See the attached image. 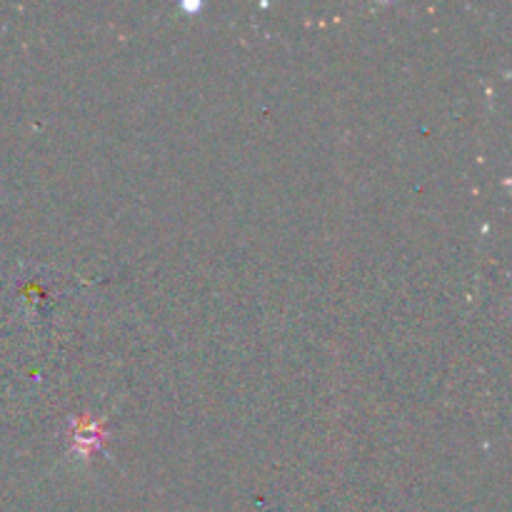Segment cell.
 <instances>
[{
    "label": "cell",
    "instance_id": "1",
    "mask_svg": "<svg viewBox=\"0 0 512 512\" xmlns=\"http://www.w3.org/2000/svg\"><path fill=\"white\" fill-rule=\"evenodd\" d=\"M70 443H73V448L78 450L80 455L95 453V450L100 448V443H103L98 423H93V420H78L73 428V440H70Z\"/></svg>",
    "mask_w": 512,
    "mask_h": 512
}]
</instances>
